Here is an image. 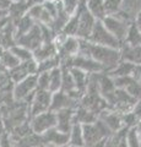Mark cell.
<instances>
[{"instance_id": "obj_1", "label": "cell", "mask_w": 141, "mask_h": 147, "mask_svg": "<svg viewBox=\"0 0 141 147\" xmlns=\"http://www.w3.org/2000/svg\"><path fill=\"white\" fill-rule=\"evenodd\" d=\"M77 55H82V57H87L96 60L103 66L106 72L113 70L118 65V63L121 60L119 49L93 44L88 39L81 38H79V53Z\"/></svg>"}, {"instance_id": "obj_2", "label": "cell", "mask_w": 141, "mask_h": 147, "mask_svg": "<svg viewBox=\"0 0 141 147\" xmlns=\"http://www.w3.org/2000/svg\"><path fill=\"white\" fill-rule=\"evenodd\" d=\"M103 98L107 100L109 108L120 114L131 112L136 103V99L123 88H115L111 93L104 94Z\"/></svg>"}, {"instance_id": "obj_3", "label": "cell", "mask_w": 141, "mask_h": 147, "mask_svg": "<svg viewBox=\"0 0 141 147\" xmlns=\"http://www.w3.org/2000/svg\"><path fill=\"white\" fill-rule=\"evenodd\" d=\"M82 132H84L85 147H88L103 139H107V137L112 134V131L107 127L106 124L98 118L93 123L84 124Z\"/></svg>"}, {"instance_id": "obj_4", "label": "cell", "mask_w": 141, "mask_h": 147, "mask_svg": "<svg viewBox=\"0 0 141 147\" xmlns=\"http://www.w3.org/2000/svg\"><path fill=\"white\" fill-rule=\"evenodd\" d=\"M88 40L93 44L104 45V47L114 48V49H119L120 44H121L119 40L106 28V26L103 25V22L101 20L96 21V24L93 26V30L88 37Z\"/></svg>"}, {"instance_id": "obj_5", "label": "cell", "mask_w": 141, "mask_h": 147, "mask_svg": "<svg viewBox=\"0 0 141 147\" xmlns=\"http://www.w3.org/2000/svg\"><path fill=\"white\" fill-rule=\"evenodd\" d=\"M36 90H37V75H30L25 80L15 84L12 94L16 100H24V102L30 104L34 96Z\"/></svg>"}, {"instance_id": "obj_6", "label": "cell", "mask_w": 141, "mask_h": 147, "mask_svg": "<svg viewBox=\"0 0 141 147\" xmlns=\"http://www.w3.org/2000/svg\"><path fill=\"white\" fill-rule=\"evenodd\" d=\"M30 125L32 131L38 135H42L43 132L52 127H55L57 125V115L55 112L47 110L40 114H37L32 118H30Z\"/></svg>"}, {"instance_id": "obj_7", "label": "cell", "mask_w": 141, "mask_h": 147, "mask_svg": "<svg viewBox=\"0 0 141 147\" xmlns=\"http://www.w3.org/2000/svg\"><path fill=\"white\" fill-rule=\"evenodd\" d=\"M52 94L53 93L48 90H36L33 98L30 103V118L49 110Z\"/></svg>"}, {"instance_id": "obj_8", "label": "cell", "mask_w": 141, "mask_h": 147, "mask_svg": "<svg viewBox=\"0 0 141 147\" xmlns=\"http://www.w3.org/2000/svg\"><path fill=\"white\" fill-rule=\"evenodd\" d=\"M102 22H103V25L106 26V28L111 32L120 43L124 42L126 33H128V30H129V26H130V22H126L114 15H107L102 20Z\"/></svg>"}, {"instance_id": "obj_9", "label": "cell", "mask_w": 141, "mask_h": 147, "mask_svg": "<svg viewBox=\"0 0 141 147\" xmlns=\"http://www.w3.org/2000/svg\"><path fill=\"white\" fill-rule=\"evenodd\" d=\"M42 43H43L42 33H40V27L38 24H36L27 33L22 34L16 39V44H20L22 47L30 49L32 53L37 48H39Z\"/></svg>"}, {"instance_id": "obj_10", "label": "cell", "mask_w": 141, "mask_h": 147, "mask_svg": "<svg viewBox=\"0 0 141 147\" xmlns=\"http://www.w3.org/2000/svg\"><path fill=\"white\" fill-rule=\"evenodd\" d=\"M96 21L97 20L88 12L86 6H84L82 10L80 12V17H79V25H77V32H76L77 38L88 39V37L93 30V26L96 24Z\"/></svg>"}, {"instance_id": "obj_11", "label": "cell", "mask_w": 141, "mask_h": 147, "mask_svg": "<svg viewBox=\"0 0 141 147\" xmlns=\"http://www.w3.org/2000/svg\"><path fill=\"white\" fill-rule=\"evenodd\" d=\"M70 67H77L87 74L93 72H101L104 71L103 66L96 60L87 57H82V55H74L70 58Z\"/></svg>"}, {"instance_id": "obj_12", "label": "cell", "mask_w": 141, "mask_h": 147, "mask_svg": "<svg viewBox=\"0 0 141 147\" xmlns=\"http://www.w3.org/2000/svg\"><path fill=\"white\" fill-rule=\"evenodd\" d=\"M77 105H79V100L71 98L64 91H57L52 94V102H51V108H49V110L58 112V110L66 109V108L76 109Z\"/></svg>"}, {"instance_id": "obj_13", "label": "cell", "mask_w": 141, "mask_h": 147, "mask_svg": "<svg viewBox=\"0 0 141 147\" xmlns=\"http://www.w3.org/2000/svg\"><path fill=\"white\" fill-rule=\"evenodd\" d=\"M70 132H61L57 127H52L42 134L44 145L51 147H63L69 144Z\"/></svg>"}, {"instance_id": "obj_14", "label": "cell", "mask_w": 141, "mask_h": 147, "mask_svg": "<svg viewBox=\"0 0 141 147\" xmlns=\"http://www.w3.org/2000/svg\"><path fill=\"white\" fill-rule=\"evenodd\" d=\"M98 119H101L112 132L120 130L124 126L123 125V120H121V114L113 109H106L103 112H101L98 115Z\"/></svg>"}, {"instance_id": "obj_15", "label": "cell", "mask_w": 141, "mask_h": 147, "mask_svg": "<svg viewBox=\"0 0 141 147\" xmlns=\"http://www.w3.org/2000/svg\"><path fill=\"white\" fill-rule=\"evenodd\" d=\"M120 59L124 61H129L135 65L141 64V45H130L123 42L119 48Z\"/></svg>"}, {"instance_id": "obj_16", "label": "cell", "mask_w": 141, "mask_h": 147, "mask_svg": "<svg viewBox=\"0 0 141 147\" xmlns=\"http://www.w3.org/2000/svg\"><path fill=\"white\" fill-rule=\"evenodd\" d=\"M74 113L75 109L74 108H66V109H61L55 112L57 115V125L55 127L59 131L61 132H70L72 124H74Z\"/></svg>"}, {"instance_id": "obj_17", "label": "cell", "mask_w": 141, "mask_h": 147, "mask_svg": "<svg viewBox=\"0 0 141 147\" xmlns=\"http://www.w3.org/2000/svg\"><path fill=\"white\" fill-rule=\"evenodd\" d=\"M79 53V38L75 36H66L60 47L58 48V55L60 59L77 55Z\"/></svg>"}, {"instance_id": "obj_18", "label": "cell", "mask_w": 141, "mask_h": 147, "mask_svg": "<svg viewBox=\"0 0 141 147\" xmlns=\"http://www.w3.org/2000/svg\"><path fill=\"white\" fill-rule=\"evenodd\" d=\"M129 127L123 126L120 130L112 132L106 139V147H129L126 142V134Z\"/></svg>"}, {"instance_id": "obj_19", "label": "cell", "mask_w": 141, "mask_h": 147, "mask_svg": "<svg viewBox=\"0 0 141 147\" xmlns=\"http://www.w3.org/2000/svg\"><path fill=\"white\" fill-rule=\"evenodd\" d=\"M55 55H58V49L53 42L42 43V45L33 52V58L37 60V63L45 60V59L53 58V57H55Z\"/></svg>"}, {"instance_id": "obj_20", "label": "cell", "mask_w": 141, "mask_h": 147, "mask_svg": "<svg viewBox=\"0 0 141 147\" xmlns=\"http://www.w3.org/2000/svg\"><path fill=\"white\" fill-rule=\"evenodd\" d=\"M13 24H15V38L17 39L22 34L27 33V32L37 24V22H36L28 13H25L24 16L20 17L19 20H17L16 22H13Z\"/></svg>"}, {"instance_id": "obj_21", "label": "cell", "mask_w": 141, "mask_h": 147, "mask_svg": "<svg viewBox=\"0 0 141 147\" xmlns=\"http://www.w3.org/2000/svg\"><path fill=\"white\" fill-rule=\"evenodd\" d=\"M28 11V5L26 4V0H20V1H11L10 6L7 9L9 17L12 22H16L20 17H22Z\"/></svg>"}, {"instance_id": "obj_22", "label": "cell", "mask_w": 141, "mask_h": 147, "mask_svg": "<svg viewBox=\"0 0 141 147\" xmlns=\"http://www.w3.org/2000/svg\"><path fill=\"white\" fill-rule=\"evenodd\" d=\"M70 74L75 82V88L85 93L86 88H87V84H88V74L80 70L77 67H70Z\"/></svg>"}, {"instance_id": "obj_23", "label": "cell", "mask_w": 141, "mask_h": 147, "mask_svg": "<svg viewBox=\"0 0 141 147\" xmlns=\"http://www.w3.org/2000/svg\"><path fill=\"white\" fill-rule=\"evenodd\" d=\"M85 6V4H81L80 7L77 9V11L69 17V20L66 21V24L63 27V30L60 33L64 36H75L76 37V32H77V25H79V17H80V12L82 10V7Z\"/></svg>"}, {"instance_id": "obj_24", "label": "cell", "mask_w": 141, "mask_h": 147, "mask_svg": "<svg viewBox=\"0 0 141 147\" xmlns=\"http://www.w3.org/2000/svg\"><path fill=\"white\" fill-rule=\"evenodd\" d=\"M135 64H131L129 61H124V60H120L118 63V65L113 69V70L108 71L107 74L111 77H120V76H128V75H133L134 70H135Z\"/></svg>"}, {"instance_id": "obj_25", "label": "cell", "mask_w": 141, "mask_h": 147, "mask_svg": "<svg viewBox=\"0 0 141 147\" xmlns=\"http://www.w3.org/2000/svg\"><path fill=\"white\" fill-rule=\"evenodd\" d=\"M98 117L94 113L90 112L88 109H86L81 105H77L76 109H75V113H74V123H79L81 125L84 124H88V123H93L96 120Z\"/></svg>"}, {"instance_id": "obj_26", "label": "cell", "mask_w": 141, "mask_h": 147, "mask_svg": "<svg viewBox=\"0 0 141 147\" xmlns=\"http://www.w3.org/2000/svg\"><path fill=\"white\" fill-rule=\"evenodd\" d=\"M85 6L88 10V12L96 18V20L102 21L103 18L107 16L106 11H104L103 0H86Z\"/></svg>"}, {"instance_id": "obj_27", "label": "cell", "mask_w": 141, "mask_h": 147, "mask_svg": "<svg viewBox=\"0 0 141 147\" xmlns=\"http://www.w3.org/2000/svg\"><path fill=\"white\" fill-rule=\"evenodd\" d=\"M75 147H85V140H84V132H82V125L79 123H74L70 130V137L69 144Z\"/></svg>"}, {"instance_id": "obj_28", "label": "cell", "mask_w": 141, "mask_h": 147, "mask_svg": "<svg viewBox=\"0 0 141 147\" xmlns=\"http://www.w3.org/2000/svg\"><path fill=\"white\" fill-rule=\"evenodd\" d=\"M120 10L134 21L136 15L141 11V0H121Z\"/></svg>"}, {"instance_id": "obj_29", "label": "cell", "mask_w": 141, "mask_h": 147, "mask_svg": "<svg viewBox=\"0 0 141 147\" xmlns=\"http://www.w3.org/2000/svg\"><path fill=\"white\" fill-rule=\"evenodd\" d=\"M15 145L16 147H36L38 145H44V142L42 139V135H38L36 132H31L27 136L16 141Z\"/></svg>"}, {"instance_id": "obj_30", "label": "cell", "mask_w": 141, "mask_h": 147, "mask_svg": "<svg viewBox=\"0 0 141 147\" xmlns=\"http://www.w3.org/2000/svg\"><path fill=\"white\" fill-rule=\"evenodd\" d=\"M61 90V69L57 66L49 71V91L54 93Z\"/></svg>"}, {"instance_id": "obj_31", "label": "cell", "mask_w": 141, "mask_h": 147, "mask_svg": "<svg viewBox=\"0 0 141 147\" xmlns=\"http://www.w3.org/2000/svg\"><path fill=\"white\" fill-rule=\"evenodd\" d=\"M59 66L61 69V90L60 91H64L66 93H69L70 91L75 90V82L70 74V69L61 66V65H59Z\"/></svg>"}, {"instance_id": "obj_32", "label": "cell", "mask_w": 141, "mask_h": 147, "mask_svg": "<svg viewBox=\"0 0 141 147\" xmlns=\"http://www.w3.org/2000/svg\"><path fill=\"white\" fill-rule=\"evenodd\" d=\"M124 42L130 45H141V32L139 31V28L136 27L134 22H131L129 26V30Z\"/></svg>"}, {"instance_id": "obj_33", "label": "cell", "mask_w": 141, "mask_h": 147, "mask_svg": "<svg viewBox=\"0 0 141 147\" xmlns=\"http://www.w3.org/2000/svg\"><path fill=\"white\" fill-rule=\"evenodd\" d=\"M11 50V53L15 55V57L19 59L20 63L22 61H27V60H30V59H32L33 58V53L31 52L30 49H27L25 47H22V45L20 44H13L11 48H9Z\"/></svg>"}, {"instance_id": "obj_34", "label": "cell", "mask_w": 141, "mask_h": 147, "mask_svg": "<svg viewBox=\"0 0 141 147\" xmlns=\"http://www.w3.org/2000/svg\"><path fill=\"white\" fill-rule=\"evenodd\" d=\"M1 63H3V66L5 67L6 70H10V69L19 65L20 60L11 53L10 49H4L1 53Z\"/></svg>"}, {"instance_id": "obj_35", "label": "cell", "mask_w": 141, "mask_h": 147, "mask_svg": "<svg viewBox=\"0 0 141 147\" xmlns=\"http://www.w3.org/2000/svg\"><path fill=\"white\" fill-rule=\"evenodd\" d=\"M59 65H60V58H59V55H55V57L49 58V59H45V60H42V61H38L37 74L45 72V71H51L52 69L57 67Z\"/></svg>"}, {"instance_id": "obj_36", "label": "cell", "mask_w": 141, "mask_h": 147, "mask_svg": "<svg viewBox=\"0 0 141 147\" xmlns=\"http://www.w3.org/2000/svg\"><path fill=\"white\" fill-rule=\"evenodd\" d=\"M13 81L11 80L7 70H0V92H7L13 90Z\"/></svg>"}, {"instance_id": "obj_37", "label": "cell", "mask_w": 141, "mask_h": 147, "mask_svg": "<svg viewBox=\"0 0 141 147\" xmlns=\"http://www.w3.org/2000/svg\"><path fill=\"white\" fill-rule=\"evenodd\" d=\"M106 15H115L121 9V0H103Z\"/></svg>"}, {"instance_id": "obj_38", "label": "cell", "mask_w": 141, "mask_h": 147, "mask_svg": "<svg viewBox=\"0 0 141 147\" xmlns=\"http://www.w3.org/2000/svg\"><path fill=\"white\" fill-rule=\"evenodd\" d=\"M60 1H61V6L64 9V11L69 16L74 15L77 11V9L80 7V5L82 4L80 0H60Z\"/></svg>"}, {"instance_id": "obj_39", "label": "cell", "mask_w": 141, "mask_h": 147, "mask_svg": "<svg viewBox=\"0 0 141 147\" xmlns=\"http://www.w3.org/2000/svg\"><path fill=\"white\" fill-rule=\"evenodd\" d=\"M126 142H128L129 147H141V142H140L138 131H136L135 126L130 127L128 130V134H126Z\"/></svg>"}, {"instance_id": "obj_40", "label": "cell", "mask_w": 141, "mask_h": 147, "mask_svg": "<svg viewBox=\"0 0 141 147\" xmlns=\"http://www.w3.org/2000/svg\"><path fill=\"white\" fill-rule=\"evenodd\" d=\"M121 120H123V125L130 129V127H134L136 124H138L139 118L136 117L135 114L133 113V110H131V112L121 114Z\"/></svg>"}, {"instance_id": "obj_41", "label": "cell", "mask_w": 141, "mask_h": 147, "mask_svg": "<svg viewBox=\"0 0 141 147\" xmlns=\"http://www.w3.org/2000/svg\"><path fill=\"white\" fill-rule=\"evenodd\" d=\"M37 90L49 91V71L37 74Z\"/></svg>"}, {"instance_id": "obj_42", "label": "cell", "mask_w": 141, "mask_h": 147, "mask_svg": "<svg viewBox=\"0 0 141 147\" xmlns=\"http://www.w3.org/2000/svg\"><path fill=\"white\" fill-rule=\"evenodd\" d=\"M42 11H43V4H37V5L31 6L28 9V11H27V13H28L36 22H38L40 18V15H42Z\"/></svg>"}, {"instance_id": "obj_43", "label": "cell", "mask_w": 141, "mask_h": 147, "mask_svg": "<svg viewBox=\"0 0 141 147\" xmlns=\"http://www.w3.org/2000/svg\"><path fill=\"white\" fill-rule=\"evenodd\" d=\"M0 147H16L15 142L11 140L9 132L5 130L0 134Z\"/></svg>"}, {"instance_id": "obj_44", "label": "cell", "mask_w": 141, "mask_h": 147, "mask_svg": "<svg viewBox=\"0 0 141 147\" xmlns=\"http://www.w3.org/2000/svg\"><path fill=\"white\" fill-rule=\"evenodd\" d=\"M133 113H134L139 119H141V98L136 100V103H135L134 108H133Z\"/></svg>"}, {"instance_id": "obj_45", "label": "cell", "mask_w": 141, "mask_h": 147, "mask_svg": "<svg viewBox=\"0 0 141 147\" xmlns=\"http://www.w3.org/2000/svg\"><path fill=\"white\" fill-rule=\"evenodd\" d=\"M11 4V0H0V9L3 10H7Z\"/></svg>"}, {"instance_id": "obj_46", "label": "cell", "mask_w": 141, "mask_h": 147, "mask_svg": "<svg viewBox=\"0 0 141 147\" xmlns=\"http://www.w3.org/2000/svg\"><path fill=\"white\" fill-rule=\"evenodd\" d=\"M134 24L136 25V27L139 28V31L141 32V11L136 15V17H135V20H134Z\"/></svg>"}, {"instance_id": "obj_47", "label": "cell", "mask_w": 141, "mask_h": 147, "mask_svg": "<svg viewBox=\"0 0 141 147\" xmlns=\"http://www.w3.org/2000/svg\"><path fill=\"white\" fill-rule=\"evenodd\" d=\"M88 147H106V139L98 141V142H96V144L91 145V146H88Z\"/></svg>"}, {"instance_id": "obj_48", "label": "cell", "mask_w": 141, "mask_h": 147, "mask_svg": "<svg viewBox=\"0 0 141 147\" xmlns=\"http://www.w3.org/2000/svg\"><path fill=\"white\" fill-rule=\"evenodd\" d=\"M135 129L138 131V135H139V139H140V142H141V119H139L138 124L135 125Z\"/></svg>"}, {"instance_id": "obj_49", "label": "cell", "mask_w": 141, "mask_h": 147, "mask_svg": "<svg viewBox=\"0 0 141 147\" xmlns=\"http://www.w3.org/2000/svg\"><path fill=\"white\" fill-rule=\"evenodd\" d=\"M7 15H9L7 10H3V9H0V20H1V18H4V17H6Z\"/></svg>"}, {"instance_id": "obj_50", "label": "cell", "mask_w": 141, "mask_h": 147, "mask_svg": "<svg viewBox=\"0 0 141 147\" xmlns=\"http://www.w3.org/2000/svg\"><path fill=\"white\" fill-rule=\"evenodd\" d=\"M36 147H51V146H47V145H38V146H36Z\"/></svg>"}, {"instance_id": "obj_51", "label": "cell", "mask_w": 141, "mask_h": 147, "mask_svg": "<svg viewBox=\"0 0 141 147\" xmlns=\"http://www.w3.org/2000/svg\"><path fill=\"white\" fill-rule=\"evenodd\" d=\"M63 147H75V146H71V145H65V146H63Z\"/></svg>"}, {"instance_id": "obj_52", "label": "cell", "mask_w": 141, "mask_h": 147, "mask_svg": "<svg viewBox=\"0 0 141 147\" xmlns=\"http://www.w3.org/2000/svg\"><path fill=\"white\" fill-rule=\"evenodd\" d=\"M54 1H58V0H54Z\"/></svg>"}]
</instances>
